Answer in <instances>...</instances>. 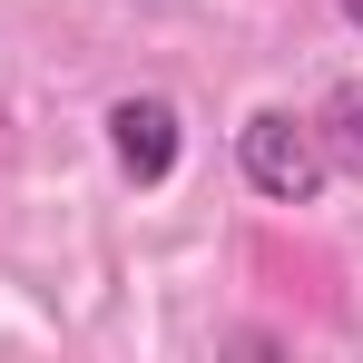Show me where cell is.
<instances>
[{
  "instance_id": "obj_1",
  "label": "cell",
  "mask_w": 363,
  "mask_h": 363,
  "mask_svg": "<svg viewBox=\"0 0 363 363\" xmlns=\"http://www.w3.org/2000/svg\"><path fill=\"white\" fill-rule=\"evenodd\" d=\"M236 167H245V186L275 196V206H314V186L334 177L314 118H295V108H255V118L236 128Z\"/></svg>"
},
{
  "instance_id": "obj_2",
  "label": "cell",
  "mask_w": 363,
  "mask_h": 363,
  "mask_svg": "<svg viewBox=\"0 0 363 363\" xmlns=\"http://www.w3.org/2000/svg\"><path fill=\"white\" fill-rule=\"evenodd\" d=\"M108 147H118V167L138 186H157L167 167H177V99H157V89L118 99V108H108Z\"/></svg>"
},
{
  "instance_id": "obj_3",
  "label": "cell",
  "mask_w": 363,
  "mask_h": 363,
  "mask_svg": "<svg viewBox=\"0 0 363 363\" xmlns=\"http://www.w3.org/2000/svg\"><path fill=\"white\" fill-rule=\"evenodd\" d=\"M314 138H324V157H334L344 177H363V79H344V89L324 99V118H314Z\"/></svg>"
},
{
  "instance_id": "obj_4",
  "label": "cell",
  "mask_w": 363,
  "mask_h": 363,
  "mask_svg": "<svg viewBox=\"0 0 363 363\" xmlns=\"http://www.w3.org/2000/svg\"><path fill=\"white\" fill-rule=\"evenodd\" d=\"M334 10H344V20H354V30H363V0H334Z\"/></svg>"
}]
</instances>
